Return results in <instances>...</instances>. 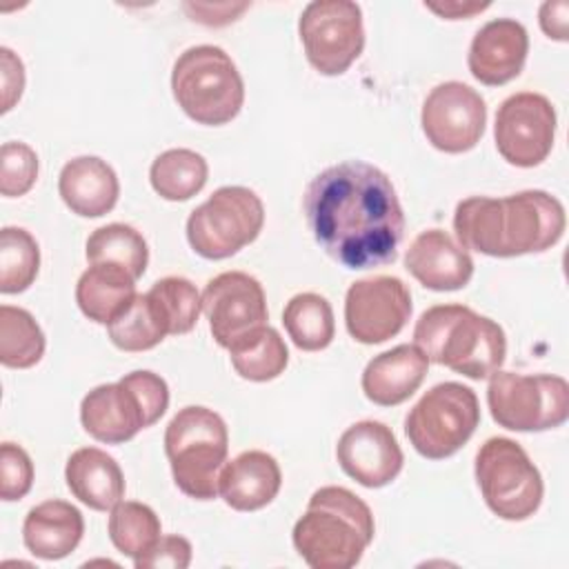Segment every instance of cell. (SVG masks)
<instances>
[{"instance_id":"6da1fadb","label":"cell","mask_w":569,"mask_h":569,"mask_svg":"<svg viewBox=\"0 0 569 569\" xmlns=\"http://www.w3.org/2000/svg\"><path fill=\"white\" fill-rule=\"evenodd\" d=\"M305 216L316 242L347 269L393 262L405 233L396 187L362 160L320 171L305 191Z\"/></svg>"},{"instance_id":"7a4b0ae2","label":"cell","mask_w":569,"mask_h":569,"mask_svg":"<svg viewBox=\"0 0 569 569\" xmlns=\"http://www.w3.org/2000/svg\"><path fill=\"white\" fill-rule=\"evenodd\" d=\"M565 227L562 202L540 189L505 198L471 196L460 200L453 213L460 247L493 258L540 253L562 238Z\"/></svg>"},{"instance_id":"3957f363","label":"cell","mask_w":569,"mask_h":569,"mask_svg":"<svg viewBox=\"0 0 569 569\" xmlns=\"http://www.w3.org/2000/svg\"><path fill=\"white\" fill-rule=\"evenodd\" d=\"M373 513L345 487H320L293 525V547L313 569H351L373 540Z\"/></svg>"},{"instance_id":"277c9868","label":"cell","mask_w":569,"mask_h":569,"mask_svg":"<svg viewBox=\"0 0 569 569\" xmlns=\"http://www.w3.org/2000/svg\"><path fill=\"white\" fill-rule=\"evenodd\" d=\"M413 345L429 362L449 367L471 380H485L500 369L507 353L502 327L465 305H436L420 313Z\"/></svg>"},{"instance_id":"5b68a950","label":"cell","mask_w":569,"mask_h":569,"mask_svg":"<svg viewBox=\"0 0 569 569\" xmlns=\"http://www.w3.org/2000/svg\"><path fill=\"white\" fill-rule=\"evenodd\" d=\"M169 407V387L153 371H131L93 387L80 405V422L98 442L120 445L156 425Z\"/></svg>"},{"instance_id":"8992f818","label":"cell","mask_w":569,"mask_h":569,"mask_svg":"<svg viewBox=\"0 0 569 569\" xmlns=\"http://www.w3.org/2000/svg\"><path fill=\"white\" fill-rule=\"evenodd\" d=\"M229 431L224 420L207 407H184L167 425L164 453L176 487L196 500L218 496V476L227 462Z\"/></svg>"},{"instance_id":"52a82bcc","label":"cell","mask_w":569,"mask_h":569,"mask_svg":"<svg viewBox=\"0 0 569 569\" xmlns=\"http://www.w3.org/2000/svg\"><path fill=\"white\" fill-rule=\"evenodd\" d=\"M171 91L178 107L198 124L231 122L244 102V82L229 53L213 44L189 47L171 71Z\"/></svg>"},{"instance_id":"ba28073f","label":"cell","mask_w":569,"mask_h":569,"mask_svg":"<svg viewBox=\"0 0 569 569\" xmlns=\"http://www.w3.org/2000/svg\"><path fill=\"white\" fill-rule=\"evenodd\" d=\"M264 224V204L256 191L238 184L216 189L187 218V240L207 260H224L251 244Z\"/></svg>"},{"instance_id":"9c48e42d","label":"cell","mask_w":569,"mask_h":569,"mask_svg":"<svg viewBox=\"0 0 569 569\" xmlns=\"http://www.w3.org/2000/svg\"><path fill=\"white\" fill-rule=\"evenodd\" d=\"M478 422L480 405L473 389L462 382H440L411 407L405 433L420 456L442 460L469 442Z\"/></svg>"},{"instance_id":"30bf717a","label":"cell","mask_w":569,"mask_h":569,"mask_svg":"<svg viewBox=\"0 0 569 569\" xmlns=\"http://www.w3.org/2000/svg\"><path fill=\"white\" fill-rule=\"evenodd\" d=\"M476 480L487 507L502 520H527L542 502V476L511 438L496 436L478 449Z\"/></svg>"},{"instance_id":"8fae6325","label":"cell","mask_w":569,"mask_h":569,"mask_svg":"<svg viewBox=\"0 0 569 569\" xmlns=\"http://www.w3.org/2000/svg\"><path fill=\"white\" fill-rule=\"evenodd\" d=\"M491 418L509 431H545L569 418V385L562 376L493 371L487 387Z\"/></svg>"},{"instance_id":"7c38bea8","label":"cell","mask_w":569,"mask_h":569,"mask_svg":"<svg viewBox=\"0 0 569 569\" xmlns=\"http://www.w3.org/2000/svg\"><path fill=\"white\" fill-rule=\"evenodd\" d=\"M309 64L322 76L345 73L362 53V9L351 0H313L298 20Z\"/></svg>"},{"instance_id":"4fadbf2b","label":"cell","mask_w":569,"mask_h":569,"mask_svg":"<svg viewBox=\"0 0 569 569\" xmlns=\"http://www.w3.org/2000/svg\"><path fill=\"white\" fill-rule=\"evenodd\" d=\"M493 138L498 153L513 167H538L553 147L556 109L547 96L520 91L502 100L496 113Z\"/></svg>"},{"instance_id":"5bb4252c","label":"cell","mask_w":569,"mask_h":569,"mask_svg":"<svg viewBox=\"0 0 569 569\" xmlns=\"http://www.w3.org/2000/svg\"><path fill=\"white\" fill-rule=\"evenodd\" d=\"M202 311L213 340L227 351L267 327L269 311L262 284L244 271H224L202 291Z\"/></svg>"},{"instance_id":"9a60e30c","label":"cell","mask_w":569,"mask_h":569,"mask_svg":"<svg viewBox=\"0 0 569 569\" xmlns=\"http://www.w3.org/2000/svg\"><path fill=\"white\" fill-rule=\"evenodd\" d=\"M420 124L427 140L438 151L465 153L473 149L485 133L487 104L469 84L449 80L433 87L425 98Z\"/></svg>"},{"instance_id":"2e32d148","label":"cell","mask_w":569,"mask_h":569,"mask_svg":"<svg viewBox=\"0 0 569 569\" xmlns=\"http://www.w3.org/2000/svg\"><path fill=\"white\" fill-rule=\"evenodd\" d=\"M411 316V293L396 276L356 280L345 298V325L353 340L380 345L398 336Z\"/></svg>"},{"instance_id":"e0dca14e","label":"cell","mask_w":569,"mask_h":569,"mask_svg":"<svg viewBox=\"0 0 569 569\" xmlns=\"http://www.w3.org/2000/svg\"><path fill=\"white\" fill-rule=\"evenodd\" d=\"M336 458L349 478L369 489L393 482L405 462L393 431L378 420L347 427L336 445Z\"/></svg>"},{"instance_id":"ac0fdd59","label":"cell","mask_w":569,"mask_h":569,"mask_svg":"<svg viewBox=\"0 0 569 569\" xmlns=\"http://www.w3.org/2000/svg\"><path fill=\"white\" fill-rule=\"evenodd\" d=\"M527 51V29L513 18H496L476 31L469 44L467 64L478 82L500 87L520 76Z\"/></svg>"},{"instance_id":"d6986e66","label":"cell","mask_w":569,"mask_h":569,"mask_svg":"<svg viewBox=\"0 0 569 569\" xmlns=\"http://www.w3.org/2000/svg\"><path fill=\"white\" fill-rule=\"evenodd\" d=\"M407 271L431 291L462 289L473 276V260L447 231L427 229L405 253Z\"/></svg>"},{"instance_id":"ffe728a7","label":"cell","mask_w":569,"mask_h":569,"mask_svg":"<svg viewBox=\"0 0 569 569\" xmlns=\"http://www.w3.org/2000/svg\"><path fill=\"white\" fill-rule=\"evenodd\" d=\"M282 473L276 458L267 451H242L224 462L218 476L220 498L236 511H256L267 507L280 491Z\"/></svg>"},{"instance_id":"44dd1931","label":"cell","mask_w":569,"mask_h":569,"mask_svg":"<svg viewBox=\"0 0 569 569\" xmlns=\"http://www.w3.org/2000/svg\"><path fill=\"white\" fill-rule=\"evenodd\" d=\"M427 367L429 360L416 345H398L367 362L362 371V391L373 405H400L418 391L427 376Z\"/></svg>"},{"instance_id":"7402d4cb","label":"cell","mask_w":569,"mask_h":569,"mask_svg":"<svg viewBox=\"0 0 569 569\" xmlns=\"http://www.w3.org/2000/svg\"><path fill=\"white\" fill-rule=\"evenodd\" d=\"M62 202L82 218L109 213L120 196V182L113 167L98 156L71 158L58 178Z\"/></svg>"},{"instance_id":"603a6c76","label":"cell","mask_w":569,"mask_h":569,"mask_svg":"<svg viewBox=\"0 0 569 569\" xmlns=\"http://www.w3.org/2000/svg\"><path fill=\"white\" fill-rule=\"evenodd\" d=\"M84 520L78 507L67 500H44L29 509L22 525L24 547L42 560L69 556L82 540Z\"/></svg>"},{"instance_id":"cb8c5ba5","label":"cell","mask_w":569,"mask_h":569,"mask_svg":"<svg viewBox=\"0 0 569 569\" xmlns=\"http://www.w3.org/2000/svg\"><path fill=\"white\" fill-rule=\"evenodd\" d=\"M69 491L89 509H113L124 496V476L113 456L98 447L76 449L64 467Z\"/></svg>"},{"instance_id":"d4e9b609","label":"cell","mask_w":569,"mask_h":569,"mask_svg":"<svg viewBox=\"0 0 569 569\" xmlns=\"http://www.w3.org/2000/svg\"><path fill=\"white\" fill-rule=\"evenodd\" d=\"M136 296V278L118 264H91L76 284L80 311L98 325L116 320Z\"/></svg>"},{"instance_id":"484cf974","label":"cell","mask_w":569,"mask_h":569,"mask_svg":"<svg viewBox=\"0 0 569 569\" xmlns=\"http://www.w3.org/2000/svg\"><path fill=\"white\" fill-rule=\"evenodd\" d=\"M209 178L207 160L193 149H167L149 169L153 191L171 202H182L202 191Z\"/></svg>"},{"instance_id":"4316f807","label":"cell","mask_w":569,"mask_h":569,"mask_svg":"<svg viewBox=\"0 0 569 569\" xmlns=\"http://www.w3.org/2000/svg\"><path fill=\"white\" fill-rule=\"evenodd\" d=\"M284 329L291 342L302 351H320L331 345L336 333L333 309L320 293H296L282 311Z\"/></svg>"},{"instance_id":"83f0119b","label":"cell","mask_w":569,"mask_h":569,"mask_svg":"<svg viewBox=\"0 0 569 569\" xmlns=\"http://www.w3.org/2000/svg\"><path fill=\"white\" fill-rule=\"evenodd\" d=\"M84 253L91 264H118L127 269L136 280L144 273L149 262V249L142 233L122 222L98 227L87 238Z\"/></svg>"},{"instance_id":"f1b7e54d","label":"cell","mask_w":569,"mask_h":569,"mask_svg":"<svg viewBox=\"0 0 569 569\" xmlns=\"http://www.w3.org/2000/svg\"><path fill=\"white\" fill-rule=\"evenodd\" d=\"M229 358L240 378L251 382H267L284 371L289 362V349L280 333L267 325L231 347Z\"/></svg>"},{"instance_id":"f546056e","label":"cell","mask_w":569,"mask_h":569,"mask_svg":"<svg viewBox=\"0 0 569 569\" xmlns=\"http://www.w3.org/2000/svg\"><path fill=\"white\" fill-rule=\"evenodd\" d=\"M44 333L36 318L20 307H0V362L11 369H29L44 353Z\"/></svg>"},{"instance_id":"4dcf8cb0","label":"cell","mask_w":569,"mask_h":569,"mask_svg":"<svg viewBox=\"0 0 569 569\" xmlns=\"http://www.w3.org/2000/svg\"><path fill=\"white\" fill-rule=\"evenodd\" d=\"M147 296L169 336L189 333L196 327L202 311V296L191 280L182 276L160 278Z\"/></svg>"},{"instance_id":"1f68e13d","label":"cell","mask_w":569,"mask_h":569,"mask_svg":"<svg viewBox=\"0 0 569 569\" xmlns=\"http://www.w3.org/2000/svg\"><path fill=\"white\" fill-rule=\"evenodd\" d=\"M107 529L113 547L133 560L144 556L160 540L156 511L136 500H120L109 513Z\"/></svg>"},{"instance_id":"d6a6232c","label":"cell","mask_w":569,"mask_h":569,"mask_svg":"<svg viewBox=\"0 0 569 569\" xmlns=\"http://www.w3.org/2000/svg\"><path fill=\"white\" fill-rule=\"evenodd\" d=\"M40 269V247L22 227L0 231V291L20 293L29 289Z\"/></svg>"},{"instance_id":"836d02e7","label":"cell","mask_w":569,"mask_h":569,"mask_svg":"<svg viewBox=\"0 0 569 569\" xmlns=\"http://www.w3.org/2000/svg\"><path fill=\"white\" fill-rule=\"evenodd\" d=\"M107 331L109 340L122 351H147L169 336L147 293H138L133 302L107 325Z\"/></svg>"},{"instance_id":"e575fe53","label":"cell","mask_w":569,"mask_h":569,"mask_svg":"<svg viewBox=\"0 0 569 569\" xmlns=\"http://www.w3.org/2000/svg\"><path fill=\"white\" fill-rule=\"evenodd\" d=\"M38 178V156L27 142H4L0 149V193L24 196Z\"/></svg>"},{"instance_id":"d590c367","label":"cell","mask_w":569,"mask_h":569,"mask_svg":"<svg viewBox=\"0 0 569 569\" xmlns=\"http://www.w3.org/2000/svg\"><path fill=\"white\" fill-rule=\"evenodd\" d=\"M33 485V462L29 453L13 442L0 447V498L4 502L20 500Z\"/></svg>"},{"instance_id":"8d00e7d4","label":"cell","mask_w":569,"mask_h":569,"mask_svg":"<svg viewBox=\"0 0 569 569\" xmlns=\"http://www.w3.org/2000/svg\"><path fill=\"white\" fill-rule=\"evenodd\" d=\"M191 542L182 536H160V540L140 558L136 569H187L191 565Z\"/></svg>"},{"instance_id":"74e56055","label":"cell","mask_w":569,"mask_h":569,"mask_svg":"<svg viewBox=\"0 0 569 569\" xmlns=\"http://www.w3.org/2000/svg\"><path fill=\"white\" fill-rule=\"evenodd\" d=\"M0 69H2V113H7L22 96L24 67H22V60L9 47H2Z\"/></svg>"},{"instance_id":"f35d334b","label":"cell","mask_w":569,"mask_h":569,"mask_svg":"<svg viewBox=\"0 0 569 569\" xmlns=\"http://www.w3.org/2000/svg\"><path fill=\"white\" fill-rule=\"evenodd\" d=\"M540 27L549 38L565 42L569 38V2H545L540 7Z\"/></svg>"},{"instance_id":"ab89813d","label":"cell","mask_w":569,"mask_h":569,"mask_svg":"<svg viewBox=\"0 0 569 569\" xmlns=\"http://www.w3.org/2000/svg\"><path fill=\"white\" fill-rule=\"evenodd\" d=\"M427 9L433 13L447 18V20H460V18H471L473 13H480L489 9V2H458V0H447V2H425Z\"/></svg>"}]
</instances>
